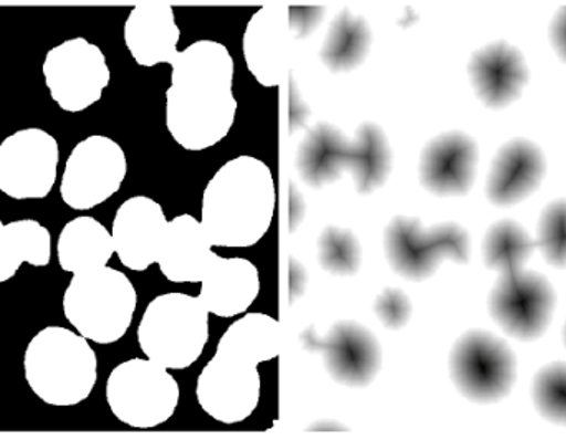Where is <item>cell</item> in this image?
<instances>
[{
	"mask_svg": "<svg viewBox=\"0 0 566 440\" xmlns=\"http://www.w3.org/2000/svg\"><path fill=\"white\" fill-rule=\"evenodd\" d=\"M166 92V126L188 151L221 143L234 125L238 102L232 93L234 59L222 43L199 40L171 62Z\"/></svg>",
	"mask_w": 566,
	"mask_h": 440,
	"instance_id": "obj_1",
	"label": "cell"
},
{
	"mask_svg": "<svg viewBox=\"0 0 566 440\" xmlns=\"http://www.w3.org/2000/svg\"><path fill=\"white\" fill-rule=\"evenodd\" d=\"M275 181L271 168L254 156L226 163L202 195V229L216 247L248 249L271 229Z\"/></svg>",
	"mask_w": 566,
	"mask_h": 440,
	"instance_id": "obj_2",
	"label": "cell"
},
{
	"mask_svg": "<svg viewBox=\"0 0 566 440\" xmlns=\"http://www.w3.org/2000/svg\"><path fill=\"white\" fill-rule=\"evenodd\" d=\"M25 379L43 402L69 408L92 395L98 359L85 336L49 326L33 336L23 356Z\"/></svg>",
	"mask_w": 566,
	"mask_h": 440,
	"instance_id": "obj_3",
	"label": "cell"
},
{
	"mask_svg": "<svg viewBox=\"0 0 566 440\" xmlns=\"http://www.w3.org/2000/svg\"><path fill=\"white\" fill-rule=\"evenodd\" d=\"M136 303L132 280L119 270L103 266L73 275L63 295V312L80 335L109 345L128 332Z\"/></svg>",
	"mask_w": 566,
	"mask_h": 440,
	"instance_id": "obj_4",
	"label": "cell"
},
{
	"mask_svg": "<svg viewBox=\"0 0 566 440\" xmlns=\"http://www.w3.org/2000/svg\"><path fill=\"white\" fill-rule=\"evenodd\" d=\"M209 339L205 303L186 293H165L146 306L138 326L142 352L166 369H186L198 362Z\"/></svg>",
	"mask_w": 566,
	"mask_h": 440,
	"instance_id": "obj_5",
	"label": "cell"
},
{
	"mask_svg": "<svg viewBox=\"0 0 566 440\" xmlns=\"http://www.w3.org/2000/svg\"><path fill=\"white\" fill-rule=\"evenodd\" d=\"M106 401L116 419L135 429H153L172 418L179 405V385L165 366L135 358L113 369Z\"/></svg>",
	"mask_w": 566,
	"mask_h": 440,
	"instance_id": "obj_6",
	"label": "cell"
},
{
	"mask_svg": "<svg viewBox=\"0 0 566 440\" xmlns=\"http://www.w3.org/2000/svg\"><path fill=\"white\" fill-rule=\"evenodd\" d=\"M471 242L459 223L444 222L426 229L421 220L396 216L385 229V255L402 279L422 282L438 272L446 259L468 263Z\"/></svg>",
	"mask_w": 566,
	"mask_h": 440,
	"instance_id": "obj_7",
	"label": "cell"
},
{
	"mask_svg": "<svg viewBox=\"0 0 566 440\" xmlns=\"http://www.w3.org/2000/svg\"><path fill=\"white\" fill-rule=\"evenodd\" d=\"M449 371L469 401L494 405L512 391L517 362L507 343L484 329H471L452 346Z\"/></svg>",
	"mask_w": 566,
	"mask_h": 440,
	"instance_id": "obj_8",
	"label": "cell"
},
{
	"mask_svg": "<svg viewBox=\"0 0 566 440\" xmlns=\"http://www.w3.org/2000/svg\"><path fill=\"white\" fill-rule=\"evenodd\" d=\"M43 75L56 105L70 113L95 105L112 78L99 46L82 36L53 46L43 62Z\"/></svg>",
	"mask_w": 566,
	"mask_h": 440,
	"instance_id": "obj_9",
	"label": "cell"
},
{
	"mask_svg": "<svg viewBox=\"0 0 566 440\" xmlns=\"http://www.w3.org/2000/svg\"><path fill=\"white\" fill-rule=\"evenodd\" d=\"M128 171L125 151L106 136H90L73 148L60 195L69 208L86 211L119 191Z\"/></svg>",
	"mask_w": 566,
	"mask_h": 440,
	"instance_id": "obj_10",
	"label": "cell"
},
{
	"mask_svg": "<svg viewBox=\"0 0 566 440\" xmlns=\"http://www.w3.org/2000/svg\"><path fill=\"white\" fill-rule=\"evenodd\" d=\"M557 295L551 282L537 272L501 273L489 310L494 322L512 338L534 342L547 332Z\"/></svg>",
	"mask_w": 566,
	"mask_h": 440,
	"instance_id": "obj_11",
	"label": "cell"
},
{
	"mask_svg": "<svg viewBox=\"0 0 566 440\" xmlns=\"http://www.w3.org/2000/svg\"><path fill=\"white\" fill-rule=\"evenodd\" d=\"M59 143L39 128L22 129L0 145V191L12 199H43L56 181Z\"/></svg>",
	"mask_w": 566,
	"mask_h": 440,
	"instance_id": "obj_12",
	"label": "cell"
},
{
	"mask_svg": "<svg viewBox=\"0 0 566 440\" xmlns=\"http://www.w3.org/2000/svg\"><path fill=\"white\" fill-rule=\"evenodd\" d=\"M258 366L216 353L198 378L196 396L202 411L222 425H238L251 418L261 401Z\"/></svg>",
	"mask_w": 566,
	"mask_h": 440,
	"instance_id": "obj_13",
	"label": "cell"
},
{
	"mask_svg": "<svg viewBox=\"0 0 566 440\" xmlns=\"http://www.w3.org/2000/svg\"><path fill=\"white\" fill-rule=\"evenodd\" d=\"M306 348L322 355L323 365L333 381L349 388H365L381 369L382 352L378 338L356 322H338L323 338L306 332Z\"/></svg>",
	"mask_w": 566,
	"mask_h": 440,
	"instance_id": "obj_14",
	"label": "cell"
},
{
	"mask_svg": "<svg viewBox=\"0 0 566 440\" xmlns=\"http://www.w3.org/2000/svg\"><path fill=\"white\" fill-rule=\"evenodd\" d=\"M478 163L479 149L471 136L442 133L422 149L419 181L426 191L439 198L465 196L474 185Z\"/></svg>",
	"mask_w": 566,
	"mask_h": 440,
	"instance_id": "obj_15",
	"label": "cell"
},
{
	"mask_svg": "<svg viewBox=\"0 0 566 440\" xmlns=\"http://www.w3.org/2000/svg\"><path fill=\"white\" fill-rule=\"evenodd\" d=\"M168 219L158 202L136 196L119 206L113 220V243L123 265L135 272L158 262Z\"/></svg>",
	"mask_w": 566,
	"mask_h": 440,
	"instance_id": "obj_16",
	"label": "cell"
},
{
	"mask_svg": "<svg viewBox=\"0 0 566 440\" xmlns=\"http://www.w3.org/2000/svg\"><path fill=\"white\" fill-rule=\"evenodd\" d=\"M468 72L475 95L494 109L517 102L531 75L521 50L507 42L489 43L472 53Z\"/></svg>",
	"mask_w": 566,
	"mask_h": 440,
	"instance_id": "obj_17",
	"label": "cell"
},
{
	"mask_svg": "<svg viewBox=\"0 0 566 440\" xmlns=\"http://www.w3.org/2000/svg\"><path fill=\"white\" fill-rule=\"evenodd\" d=\"M289 7H261L249 20L242 49L245 63L262 86L281 85L289 60Z\"/></svg>",
	"mask_w": 566,
	"mask_h": 440,
	"instance_id": "obj_18",
	"label": "cell"
},
{
	"mask_svg": "<svg viewBox=\"0 0 566 440\" xmlns=\"http://www.w3.org/2000/svg\"><path fill=\"white\" fill-rule=\"evenodd\" d=\"M547 172L544 151L535 143L515 138L505 143L488 178L489 201L499 208L518 205L541 188Z\"/></svg>",
	"mask_w": 566,
	"mask_h": 440,
	"instance_id": "obj_19",
	"label": "cell"
},
{
	"mask_svg": "<svg viewBox=\"0 0 566 440\" xmlns=\"http://www.w3.org/2000/svg\"><path fill=\"white\" fill-rule=\"evenodd\" d=\"M201 283L199 300L221 318L241 315L261 293L258 266L241 256L228 259L214 253Z\"/></svg>",
	"mask_w": 566,
	"mask_h": 440,
	"instance_id": "obj_20",
	"label": "cell"
},
{
	"mask_svg": "<svg viewBox=\"0 0 566 440\" xmlns=\"http://www.w3.org/2000/svg\"><path fill=\"white\" fill-rule=\"evenodd\" d=\"M179 30L169 3H145L129 12L125 42L133 59L142 66L171 63L178 55Z\"/></svg>",
	"mask_w": 566,
	"mask_h": 440,
	"instance_id": "obj_21",
	"label": "cell"
},
{
	"mask_svg": "<svg viewBox=\"0 0 566 440\" xmlns=\"http://www.w3.org/2000/svg\"><path fill=\"white\" fill-rule=\"evenodd\" d=\"M212 243L202 223L189 214L169 220L158 263L163 275L175 283L202 282L211 263Z\"/></svg>",
	"mask_w": 566,
	"mask_h": 440,
	"instance_id": "obj_22",
	"label": "cell"
},
{
	"mask_svg": "<svg viewBox=\"0 0 566 440\" xmlns=\"http://www.w3.org/2000/svg\"><path fill=\"white\" fill-rule=\"evenodd\" d=\"M349 139L345 133L328 123H318L308 129L296 148V171L300 178L315 189L339 181L348 166Z\"/></svg>",
	"mask_w": 566,
	"mask_h": 440,
	"instance_id": "obj_23",
	"label": "cell"
},
{
	"mask_svg": "<svg viewBox=\"0 0 566 440\" xmlns=\"http://www.w3.org/2000/svg\"><path fill=\"white\" fill-rule=\"evenodd\" d=\"M59 262L65 272L83 273L103 269L115 253L112 233L93 218L70 220L59 237Z\"/></svg>",
	"mask_w": 566,
	"mask_h": 440,
	"instance_id": "obj_24",
	"label": "cell"
},
{
	"mask_svg": "<svg viewBox=\"0 0 566 440\" xmlns=\"http://www.w3.org/2000/svg\"><path fill=\"white\" fill-rule=\"evenodd\" d=\"M281 346L282 332L277 319L265 313H248L226 329L219 339L218 352L259 366L277 358Z\"/></svg>",
	"mask_w": 566,
	"mask_h": 440,
	"instance_id": "obj_25",
	"label": "cell"
},
{
	"mask_svg": "<svg viewBox=\"0 0 566 440\" xmlns=\"http://www.w3.org/2000/svg\"><path fill=\"white\" fill-rule=\"evenodd\" d=\"M392 169V151L381 126L363 123L349 142L348 166L359 195H371L386 185Z\"/></svg>",
	"mask_w": 566,
	"mask_h": 440,
	"instance_id": "obj_26",
	"label": "cell"
},
{
	"mask_svg": "<svg viewBox=\"0 0 566 440\" xmlns=\"http://www.w3.org/2000/svg\"><path fill=\"white\" fill-rule=\"evenodd\" d=\"M371 43L373 32L365 17L343 9L333 19L326 32L319 50V60L329 72H352L365 62Z\"/></svg>",
	"mask_w": 566,
	"mask_h": 440,
	"instance_id": "obj_27",
	"label": "cell"
},
{
	"mask_svg": "<svg viewBox=\"0 0 566 440\" xmlns=\"http://www.w3.org/2000/svg\"><path fill=\"white\" fill-rule=\"evenodd\" d=\"M50 250V232L42 223L25 219L3 226L0 220V283L12 279L23 262L49 265Z\"/></svg>",
	"mask_w": 566,
	"mask_h": 440,
	"instance_id": "obj_28",
	"label": "cell"
},
{
	"mask_svg": "<svg viewBox=\"0 0 566 440\" xmlns=\"http://www.w3.org/2000/svg\"><path fill=\"white\" fill-rule=\"evenodd\" d=\"M535 247L537 242L531 239L521 223L504 219L485 233L482 256L488 269L501 273L517 272L531 259Z\"/></svg>",
	"mask_w": 566,
	"mask_h": 440,
	"instance_id": "obj_29",
	"label": "cell"
},
{
	"mask_svg": "<svg viewBox=\"0 0 566 440\" xmlns=\"http://www.w3.org/2000/svg\"><path fill=\"white\" fill-rule=\"evenodd\" d=\"M318 263L332 275L348 276L361 266V245L353 230L328 226L318 237Z\"/></svg>",
	"mask_w": 566,
	"mask_h": 440,
	"instance_id": "obj_30",
	"label": "cell"
},
{
	"mask_svg": "<svg viewBox=\"0 0 566 440\" xmlns=\"http://www.w3.org/2000/svg\"><path fill=\"white\" fill-rule=\"evenodd\" d=\"M532 399L542 418L566 426V363H551L535 375Z\"/></svg>",
	"mask_w": 566,
	"mask_h": 440,
	"instance_id": "obj_31",
	"label": "cell"
},
{
	"mask_svg": "<svg viewBox=\"0 0 566 440\" xmlns=\"http://www.w3.org/2000/svg\"><path fill=\"white\" fill-rule=\"evenodd\" d=\"M537 247L557 269L566 266V199L551 202L538 220Z\"/></svg>",
	"mask_w": 566,
	"mask_h": 440,
	"instance_id": "obj_32",
	"label": "cell"
},
{
	"mask_svg": "<svg viewBox=\"0 0 566 440\" xmlns=\"http://www.w3.org/2000/svg\"><path fill=\"white\" fill-rule=\"evenodd\" d=\"M373 308L385 328L395 332L405 328L412 315L411 300L399 289L382 290Z\"/></svg>",
	"mask_w": 566,
	"mask_h": 440,
	"instance_id": "obj_33",
	"label": "cell"
},
{
	"mask_svg": "<svg viewBox=\"0 0 566 440\" xmlns=\"http://www.w3.org/2000/svg\"><path fill=\"white\" fill-rule=\"evenodd\" d=\"M325 9L312 6H298L289 9L290 32L295 39H305L318 25Z\"/></svg>",
	"mask_w": 566,
	"mask_h": 440,
	"instance_id": "obj_34",
	"label": "cell"
},
{
	"mask_svg": "<svg viewBox=\"0 0 566 440\" xmlns=\"http://www.w3.org/2000/svg\"><path fill=\"white\" fill-rule=\"evenodd\" d=\"M548 36H551L555 52L560 56L562 62L566 63V6L555 13L551 29H548Z\"/></svg>",
	"mask_w": 566,
	"mask_h": 440,
	"instance_id": "obj_35",
	"label": "cell"
},
{
	"mask_svg": "<svg viewBox=\"0 0 566 440\" xmlns=\"http://www.w3.org/2000/svg\"><path fill=\"white\" fill-rule=\"evenodd\" d=\"M564 342H565V346H566V323H565V328H564Z\"/></svg>",
	"mask_w": 566,
	"mask_h": 440,
	"instance_id": "obj_36",
	"label": "cell"
}]
</instances>
